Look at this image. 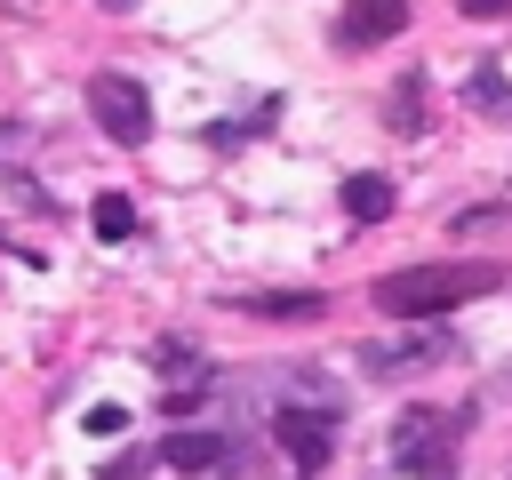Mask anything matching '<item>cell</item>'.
<instances>
[{
    "instance_id": "obj_1",
    "label": "cell",
    "mask_w": 512,
    "mask_h": 480,
    "mask_svg": "<svg viewBox=\"0 0 512 480\" xmlns=\"http://www.w3.org/2000/svg\"><path fill=\"white\" fill-rule=\"evenodd\" d=\"M496 280H504L496 264H408V272L376 280V312H392V320H440V312L488 296Z\"/></svg>"
},
{
    "instance_id": "obj_2",
    "label": "cell",
    "mask_w": 512,
    "mask_h": 480,
    "mask_svg": "<svg viewBox=\"0 0 512 480\" xmlns=\"http://www.w3.org/2000/svg\"><path fill=\"white\" fill-rule=\"evenodd\" d=\"M88 112H96V128H104L112 144H144V136H152V96H144V80H128V72H96V80H88Z\"/></svg>"
},
{
    "instance_id": "obj_3",
    "label": "cell",
    "mask_w": 512,
    "mask_h": 480,
    "mask_svg": "<svg viewBox=\"0 0 512 480\" xmlns=\"http://www.w3.org/2000/svg\"><path fill=\"white\" fill-rule=\"evenodd\" d=\"M408 32V0H344L336 8V48L360 56V48H384Z\"/></svg>"
},
{
    "instance_id": "obj_4",
    "label": "cell",
    "mask_w": 512,
    "mask_h": 480,
    "mask_svg": "<svg viewBox=\"0 0 512 480\" xmlns=\"http://www.w3.org/2000/svg\"><path fill=\"white\" fill-rule=\"evenodd\" d=\"M400 464H424L432 480H448L456 472V424L448 416H432V408H416L408 424H400V448H392Z\"/></svg>"
},
{
    "instance_id": "obj_5",
    "label": "cell",
    "mask_w": 512,
    "mask_h": 480,
    "mask_svg": "<svg viewBox=\"0 0 512 480\" xmlns=\"http://www.w3.org/2000/svg\"><path fill=\"white\" fill-rule=\"evenodd\" d=\"M272 440H280L304 472L336 456V424H328V416H312V408H280V416H272Z\"/></svg>"
},
{
    "instance_id": "obj_6",
    "label": "cell",
    "mask_w": 512,
    "mask_h": 480,
    "mask_svg": "<svg viewBox=\"0 0 512 480\" xmlns=\"http://www.w3.org/2000/svg\"><path fill=\"white\" fill-rule=\"evenodd\" d=\"M392 200H400V184H392V176H376V168L344 176V216H352V224H384V216H392Z\"/></svg>"
},
{
    "instance_id": "obj_7",
    "label": "cell",
    "mask_w": 512,
    "mask_h": 480,
    "mask_svg": "<svg viewBox=\"0 0 512 480\" xmlns=\"http://www.w3.org/2000/svg\"><path fill=\"white\" fill-rule=\"evenodd\" d=\"M232 304L256 312V320H320V312H328L320 288H264V296H232Z\"/></svg>"
},
{
    "instance_id": "obj_8",
    "label": "cell",
    "mask_w": 512,
    "mask_h": 480,
    "mask_svg": "<svg viewBox=\"0 0 512 480\" xmlns=\"http://www.w3.org/2000/svg\"><path fill=\"white\" fill-rule=\"evenodd\" d=\"M384 120H392L400 136H424V72H400V80H392V96H384Z\"/></svg>"
},
{
    "instance_id": "obj_9",
    "label": "cell",
    "mask_w": 512,
    "mask_h": 480,
    "mask_svg": "<svg viewBox=\"0 0 512 480\" xmlns=\"http://www.w3.org/2000/svg\"><path fill=\"white\" fill-rule=\"evenodd\" d=\"M216 448H224L216 432H168V448H160V456H168L176 472H216V464H224Z\"/></svg>"
},
{
    "instance_id": "obj_10",
    "label": "cell",
    "mask_w": 512,
    "mask_h": 480,
    "mask_svg": "<svg viewBox=\"0 0 512 480\" xmlns=\"http://www.w3.org/2000/svg\"><path fill=\"white\" fill-rule=\"evenodd\" d=\"M88 224H96V240H128V232H136V208H128V192H104V200L88 208Z\"/></svg>"
},
{
    "instance_id": "obj_11",
    "label": "cell",
    "mask_w": 512,
    "mask_h": 480,
    "mask_svg": "<svg viewBox=\"0 0 512 480\" xmlns=\"http://www.w3.org/2000/svg\"><path fill=\"white\" fill-rule=\"evenodd\" d=\"M80 424H88L96 440H112V432H128V408H120V400H96V408H88Z\"/></svg>"
},
{
    "instance_id": "obj_12",
    "label": "cell",
    "mask_w": 512,
    "mask_h": 480,
    "mask_svg": "<svg viewBox=\"0 0 512 480\" xmlns=\"http://www.w3.org/2000/svg\"><path fill=\"white\" fill-rule=\"evenodd\" d=\"M464 96H472V104H488V112H504V104H512V96H504V80H496V72H472V88H464Z\"/></svg>"
},
{
    "instance_id": "obj_13",
    "label": "cell",
    "mask_w": 512,
    "mask_h": 480,
    "mask_svg": "<svg viewBox=\"0 0 512 480\" xmlns=\"http://www.w3.org/2000/svg\"><path fill=\"white\" fill-rule=\"evenodd\" d=\"M472 24H496V16H512V0H456Z\"/></svg>"
}]
</instances>
